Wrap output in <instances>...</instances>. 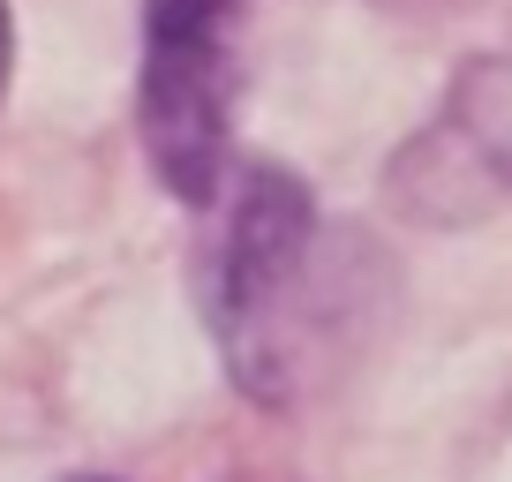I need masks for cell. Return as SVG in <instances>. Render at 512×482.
<instances>
[{"label": "cell", "instance_id": "obj_1", "mask_svg": "<svg viewBox=\"0 0 512 482\" xmlns=\"http://www.w3.org/2000/svg\"><path fill=\"white\" fill-rule=\"evenodd\" d=\"M226 196V226L211 241L204 309L234 385L264 407L302 400L332 339V279H324V226L294 174L249 166Z\"/></svg>", "mask_w": 512, "mask_h": 482}, {"label": "cell", "instance_id": "obj_2", "mask_svg": "<svg viewBox=\"0 0 512 482\" xmlns=\"http://www.w3.org/2000/svg\"><path fill=\"white\" fill-rule=\"evenodd\" d=\"M136 113H144L151 174L181 204H219V189H226V113H234L226 0H151Z\"/></svg>", "mask_w": 512, "mask_h": 482}, {"label": "cell", "instance_id": "obj_3", "mask_svg": "<svg viewBox=\"0 0 512 482\" xmlns=\"http://www.w3.org/2000/svg\"><path fill=\"white\" fill-rule=\"evenodd\" d=\"M400 196L430 219H452V196H505L512 189V53H482L460 68L430 136L400 151Z\"/></svg>", "mask_w": 512, "mask_h": 482}, {"label": "cell", "instance_id": "obj_4", "mask_svg": "<svg viewBox=\"0 0 512 482\" xmlns=\"http://www.w3.org/2000/svg\"><path fill=\"white\" fill-rule=\"evenodd\" d=\"M8 76H16V23H8V0H0V98H8Z\"/></svg>", "mask_w": 512, "mask_h": 482}, {"label": "cell", "instance_id": "obj_5", "mask_svg": "<svg viewBox=\"0 0 512 482\" xmlns=\"http://www.w3.org/2000/svg\"><path fill=\"white\" fill-rule=\"evenodd\" d=\"M61 482H113V475H61Z\"/></svg>", "mask_w": 512, "mask_h": 482}]
</instances>
